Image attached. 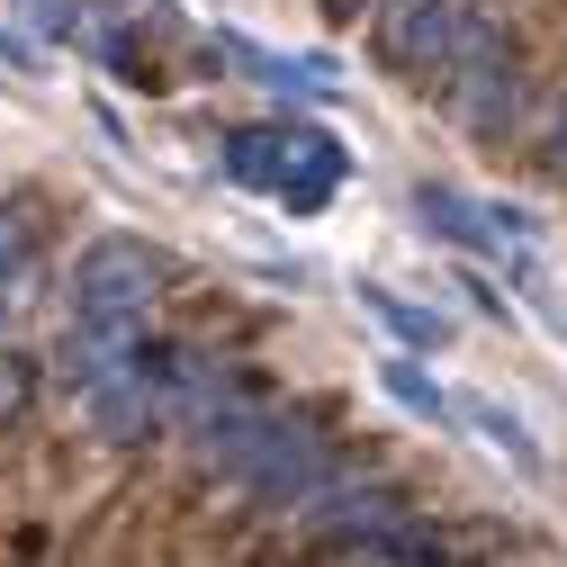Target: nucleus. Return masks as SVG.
<instances>
[{
    "mask_svg": "<svg viewBox=\"0 0 567 567\" xmlns=\"http://www.w3.org/2000/svg\"><path fill=\"white\" fill-rule=\"evenodd\" d=\"M442 91H451V109H460L477 135H505V126H514V45H505L495 19L468 10L460 45H451V63H442Z\"/></svg>",
    "mask_w": 567,
    "mask_h": 567,
    "instance_id": "1",
    "label": "nucleus"
},
{
    "mask_svg": "<svg viewBox=\"0 0 567 567\" xmlns=\"http://www.w3.org/2000/svg\"><path fill=\"white\" fill-rule=\"evenodd\" d=\"M154 289H163V261L135 235H100L73 261V316H91V324H145Z\"/></svg>",
    "mask_w": 567,
    "mask_h": 567,
    "instance_id": "2",
    "label": "nucleus"
},
{
    "mask_svg": "<svg viewBox=\"0 0 567 567\" xmlns=\"http://www.w3.org/2000/svg\"><path fill=\"white\" fill-rule=\"evenodd\" d=\"M460 28H468V0H379V54L405 82H442Z\"/></svg>",
    "mask_w": 567,
    "mask_h": 567,
    "instance_id": "3",
    "label": "nucleus"
},
{
    "mask_svg": "<svg viewBox=\"0 0 567 567\" xmlns=\"http://www.w3.org/2000/svg\"><path fill=\"white\" fill-rule=\"evenodd\" d=\"M324 154H342L333 135H316V126H244L235 145H226V172L235 181H252V189H289L307 163H324Z\"/></svg>",
    "mask_w": 567,
    "mask_h": 567,
    "instance_id": "4",
    "label": "nucleus"
},
{
    "mask_svg": "<svg viewBox=\"0 0 567 567\" xmlns=\"http://www.w3.org/2000/svg\"><path fill=\"white\" fill-rule=\"evenodd\" d=\"M91 396V423L109 442H145V433H163V396H154V379H145V351H135V370H117V379H100V388H82Z\"/></svg>",
    "mask_w": 567,
    "mask_h": 567,
    "instance_id": "5",
    "label": "nucleus"
},
{
    "mask_svg": "<svg viewBox=\"0 0 567 567\" xmlns=\"http://www.w3.org/2000/svg\"><path fill=\"white\" fill-rule=\"evenodd\" d=\"M414 217H423V235L468 244V252H523V244L495 235V207H468V198H460V189H442V181H423V189H414Z\"/></svg>",
    "mask_w": 567,
    "mask_h": 567,
    "instance_id": "6",
    "label": "nucleus"
},
{
    "mask_svg": "<svg viewBox=\"0 0 567 567\" xmlns=\"http://www.w3.org/2000/svg\"><path fill=\"white\" fill-rule=\"evenodd\" d=\"M351 549H361V567H451L442 532H423L414 514H396L388 532H370V540H351Z\"/></svg>",
    "mask_w": 567,
    "mask_h": 567,
    "instance_id": "7",
    "label": "nucleus"
},
{
    "mask_svg": "<svg viewBox=\"0 0 567 567\" xmlns=\"http://www.w3.org/2000/svg\"><path fill=\"white\" fill-rule=\"evenodd\" d=\"M451 414H468V423H477V433H486L495 451H505L514 468H540V451H532V433H523V423H514L505 405H495V396H451Z\"/></svg>",
    "mask_w": 567,
    "mask_h": 567,
    "instance_id": "8",
    "label": "nucleus"
},
{
    "mask_svg": "<svg viewBox=\"0 0 567 567\" xmlns=\"http://www.w3.org/2000/svg\"><path fill=\"white\" fill-rule=\"evenodd\" d=\"M37 298V252H28V217L0 207V307H28Z\"/></svg>",
    "mask_w": 567,
    "mask_h": 567,
    "instance_id": "9",
    "label": "nucleus"
},
{
    "mask_svg": "<svg viewBox=\"0 0 567 567\" xmlns=\"http://www.w3.org/2000/svg\"><path fill=\"white\" fill-rule=\"evenodd\" d=\"M379 379H388V396H396L405 414H423V423H442V414H451V396H442L433 379H423L414 361H379Z\"/></svg>",
    "mask_w": 567,
    "mask_h": 567,
    "instance_id": "10",
    "label": "nucleus"
},
{
    "mask_svg": "<svg viewBox=\"0 0 567 567\" xmlns=\"http://www.w3.org/2000/svg\"><path fill=\"white\" fill-rule=\"evenodd\" d=\"M361 307H370L388 333H405V342H442V333H451L433 307H405V298H388V289H361Z\"/></svg>",
    "mask_w": 567,
    "mask_h": 567,
    "instance_id": "11",
    "label": "nucleus"
},
{
    "mask_svg": "<svg viewBox=\"0 0 567 567\" xmlns=\"http://www.w3.org/2000/svg\"><path fill=\"white\" fill-rule=\"evenodd\" d=\"M28 405H37V361L28 351H0V433H10Z\"/></svg>",
    "mask_w": 567,
    "mask_h": 567,
    "instance_id": "12",
    "label": "nucleus"
},
{
    "mask_svg": "<svg viewBox=\"0 0 567 567\" xmlns=\"http://www.w3.org/2000/svg\"><path fill=\"white\" fill-rule=\"evenodd\" d=\"M0 63H10V73H37V54H28L19 37H0Z\"/></svg>",
    "mask_w": 567,
    "mask_h": 567,
    "instance_id": "13",
    "label": "nucleus"
},
{
    "mask_svg": "<svg viewBox=\"0 0 567 567\" xmlns=\"http://www.w3.org/2000/svg\"><path fill=\"white\" fill-rule=\"evenodd\" d=\"M558 172H567V117H558Z\"/></svg>",
    "mask_w": 567,
    "mask_h": 567,
    "instance_id": "14",
    "label": "nucleus"
},
{
    "mask_svg": "<svg viewBox=\"0 0 567 567\" xmlns=\"http://www.w3.org/2000/svg\"><path fill=\"white\" fill-rule=\"evenodd\" d=\"M333 10H379V0H333Z\"/></svg>",
    "mask_w": 567,
    "mask_h": 567,
    "instance_id": "15",
    "label": "nucleus"
}]
</instances>
